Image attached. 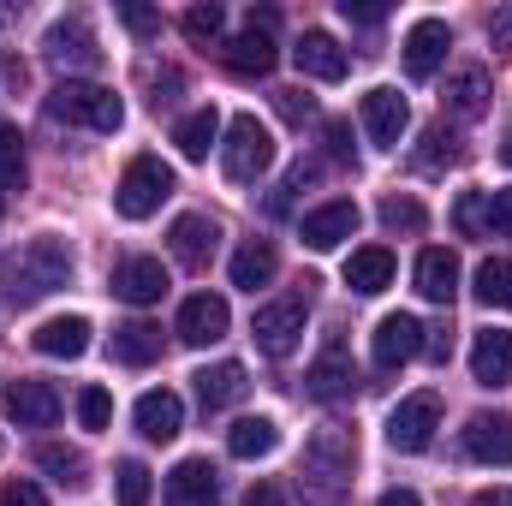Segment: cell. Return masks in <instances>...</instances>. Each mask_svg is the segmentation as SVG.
<instances>
[{
    "mask_svg": "<svg viewBox=\"0 0 512 506\" xmlns=\"http://www.w3.org/2000/svg\"><path fill=\"white\" fill-rule=\"evenodd\" d=\"M66 280H72V251H66V239H48V233L18 245L0 262V298L6 304H36V298L60 292Z\"/></svg>",
    "mask_w": 512,
    "mask_h": 506,
    "instance_id": "6da1fadb",
    "label": "cell"
},
{
    "mask_svg": "<svg viewBox=\"0 0 512 506\" xmlns=\"http://www.w3.org/2000/svg\"><path fill=\"white\" fill-rule=\"evenodd\" d=\"M48 120H66V126L84 131H120L126 126V102L102 84H84V78H60L48 90Z\"/></svg>",
    "mask_w": 512,
    "mask_h": 506,
    "instance_id": "7a4b0ae2",
    "label": "cell"
},
{
    "mask_svg": "<svg viewBox=\"0 0 512 506\" xmlns=\"http://www.w3.org/2000/svg\"><path fill=\"white\" fill-rule=\"evenodd\" d=\"M167 197H173V167H167L161 155H131L126 173H120V185H114V209H120L126 221H149Z\"/></svg>",
    "mask_w": 512,
    "mask_h": 506,
    "instance_id": "3957f363",
    "label": "cell"
},
{
    "mask_svg": "<svg viewBox=\"0 0 512 506\" xmlns=\"http://www.w3.org/2000/svg\"><path fill=\"white\" fill-rule=\"evenodd\" d=\"M352 465H358L352 429H316V435H310V447H304V477L322 489V501H340Z\"/></svg>",
    "mask_w": 512,
    "mask_h": 506,
    "instance_id": "277c9868",
    "label": "cell"
},
{
    "mask_svg": "<svg viewBox=\"0 0 512 506\" xmlns=\"http://www.w3.org/2000/svg\"><path fill=\"white\" fill-rule=\"evenodd\" d=\"M221 167H227V179H233V185H251V179H262V173L274 167V137H268V126H262L256 114H239V120L227 126Z\"/></svg>",
    "mask_w": 512,
    "mask_h": 506,
    "instance_id": "5b68a950",
    "label": "cell"
},
{
    "mask_svg": "<svg viewBox=\"0 0 512 506\" xmlns=\"http://www.w3.org/2000/svg\"><path fill=\"white\" fill-rule=\"evenodd\" d=\"M435 429H441V393H411L387 417V447L393 453H423L435 441Z\"/></svg>",
    "mask_w": 512,
    "mask_h": 506,
    "instance_id": "8992f818",
    "label": "cell"
},
{
    "mask_svg": "<svg viewBox=\"0 0 512 506\" xmlns=\"http://www.w3.org/2000/svg\"><path fill=\"white\" fill-rule=\"evenodd\" d=\"M251 340L262 358H292L298 340H304V298H274L262 304L251 322Z\"/></svg>",
    "mask_w": 512,
    "mask_h": 506,
    "instance_id": "52a82bcc",
    "label": "cell"
},
{
    "mask_svg": "<svg viewBox=\"0 0 512 506\" xmlns=\"http://www.w3.org/2000/svg\"><path fill=\"white\" fill-rule=\"evenodd\" d=\"M6 417L18 423V429H54L60 423V387L54 381H36V376H18L6 381Z\"/></svg>",
    "mask_w": 512,
    "mask_h": 506,
    "instance_id": "ba28073f",
    "label": "cell"
},
{
    "mask_svg": "<svg viewBox=\"0 0 512 506\" xmlns=\"http://www.w3.org/2000/svg\"><path fill=\"white\" fill-rule=\"evenodd\" d=\"M423 322L417 316H405V310H393L376 322V340H370V352H376V370H399V364H411L417 352H423Z\"/></svg>",
    "mask_w": 512,
    "mask_h": 506,
    "instance_id": "9c48e42d",
    "label": "cell"
},
{
    "mask_svg": "<svg viewBox=\"0 0 512 506\" xmlns=\"http://www.w3.org/2000/svg\"><path fill=\"white\" fill-rule=\"evenodd\" d=\"M352 387H358V376H352V358H346V346H340V334L322 346V358L310 364V376H304V393L310 399H322V405H340V399H352Z\"/></svg>",
    "mask_w": 512,
    "mask_h": 506,
    "instance_id": "30bf717a",
    "label": "cell"
},
{
    "mask_svg": "<svg viewBox=\"0 0 512 506\" xmlns=\"http://www.w3.org/2000/svg\"><path fill=\"white\" fill-rule=\"evenodd\" d=\"M358 114H364L370 143H382V149H399V137H405V126H411V108H405V96H399V90H387V84H376V90L358 102Z\"/></svg>",
    "mask_w": 512,
    "mask_h": 506,
    "instance_id": "8fae6325",
    "label": "cell"
},
{
    "mask_svg": "<svg viewBox=\"0 0 512 506\" xmlns=\"http://www.w3.org/2000/svg\"><path fill=\"white\" fill-rule=\"evenodd\" d=\"M447 48H453V30H447L441 18H417V24L405 30V72H411L417 84L435 78L441 60H447Z\"/></svg>",
    "mask_w": 512,
    "mask_h": 506,
    "instance_id": "7c38bea8",
    "label": "cell"
},
{
    "mask_svg": "<svg viewBox=\"0 0 512 506\" xmlns=\"http://www.w3.org/2000/svg\"><path fill=\"white\" fill-rule=\"evenodd\" d=\"M227 298H215V292H191L185 304H179V340L185 346H215V340H227Z\"/></svg>",
    "mask_w": 512,
    "mask_h": 506,
    "instance_id": "4fadbf2b",
    "label": "cell"
},
{
    "mask_svg": "<svg viewBox=\"0 0 512 506\" xmlns=\"http://www.w3.org/2000/svg\"><path fill=\"white\" fill-rule=\"evenodd\" d=\"M167 268H161V256H126L120 268H114V298H126V304H161L167 298Z\"/></svg>",
    "mask_w": 512,
    "mask_h": 506,
    "instance_id": "5bb4252c",
    "label": "cell"
},
{
    "mask_svg": "<svg viewBox=\"0 0 512 506\" xmlns=\"http://www.w3.org/2000/svg\"><path fill=\"white\" fill-rule=\"evenodd\" d=\"M48 60H54L60 72H90V66L102 60L96 30H90L84 18H60V24L48 30Z\"/></svg>",
    "mask_w": 512,
    "mask_h": 506,
    "instance_id": "9a60e30c",
    "label": "cell"
},
{
    "mask_svg": "<svg viewBox=\"0 0 512 506\" xmlns=\"http://www.w3.org/2000/svg\"><path fill=\"white\" fill-rule=\"evenodd\" d=\"M292 60H298L304 78H322V84H340V78L352 72V54H346L328 30H304L298 48H292Z\"/></svg>",
    "mask_w": 512,
    "mask_h": 506,
    "instance_id": "2e32d148",
    "label": "cell"
},
{
    "mask_svg": "<svg viewBox=\"0 0 512 506\" xmlns=\"http://www.w3.org/2000/svg\"><path fill=\"white\" fill-rule=\"evenodd\" d=\"M304 245L310 251H340L352 233H358V203H346V197H334V203H322V209H310L304 215Z\"/></svg>",
    "mask_w": 512,
    "mask_h": 506,
    "instance_id": "e0dca14e",
    "label": "cell"
},
{
    "mask_svg": "<svg viewBox=\"0 0 512 506\" xmlns=\"http://www.w3.org/2000/svg\"><path fill=\"white\" fill-rule=\"evenodd\" d=\"M274 60H280L274 36H268V30H251V24H245L233 42H221V66H227L233 78H268Z\"/></svg>",
    "mask_w": 512,
    "mask_h": 506,
    "instance_id": "ac0fdd59",
    "label": "cell"
},
{
    "mask_svg": "<svg viewBox=\"0 0 512 506\" xmlns=\"http://www.w3.org/2000/svg\"><path fill=\"white\" fill-rule=\"evenodd\" d=\"M221 501V471L209 459H179L167 471V506H215Z\"/></svg>",
    "mask_w": 512,
    "mask_h": 506,
    "instance_id": "d6986e66",
    "label": "cell"
},
{
    "mask_svg": "<svg viewBox=\"0 0 512 506\" xmlns=\"http://www.w3.org/2000/svg\"><path fill=\"white\" fill-rule=\"evenodd\" d=\"M131 417H137V435H143V441H173V435L185 429V399H179L173 387H149Z\"/></svg>",
    "mask_w": 512,
    "mask_h": 506,
    "instance_id": "ffe728a7",
    "label": "cell"
},
{
    "mask_svg": "<svg viewBox=\"0 0 512 506\" xmlns=\"http://www.w3.org/2000/svg\"><path fill=\"white\" fill-rule=\"evenodd\" d=\"M465 453L477 465H512V417L501 411H477L465 423Z\"/></svg>",
    "mask_w": 512,
    "mask_h": 506,
    "instance_id": "44dd1931",
    "label": "cell"
},
{
    "mask_svg": "<svg viewBox=\"0 0 512 506\" xmlns=\"http://www.w3.org/2000/svg\"><path fill=\"white\" fill-rule=\"evenodd\" d=\"M489 72L483 66H459L453 78H447V90H441V108L453 114V120H483L489 114Z\"/></svg>",
    "mask_w": 512,
    "mask_h": 506,
    "instance_id": "7402d4cb",
    "label": "cell"
},
{
    "mask_svg": "<svg viewBox=\"0 0 512 506\" xmlns=\"http://www.w3.org/2000/svg\"><path fill=\"white\" fill-rule=\"evenodd\" d=\"M167 245H173V256H179L185 268H209V256L221 245V227H215L209 215H179L173 233H167Z\"/></svg>",
    "mask_w": 512,
    "mask_h": 506,
    "instance_id": "603a6c76",
    "label": "cell"
},
{
    "mask_svg": "<svg viewBox=\"0 0 512 506\" xmlns=\"http://www.w3.org/2000/svg\"><path fill=\"white\" fill-rule=\"evenodd\" d=\"M197 399H203V411H227V405H239L245 393H251V376H245V364H209V370H197Z\"/></svg>",
    "mask_w": 512,
    "mask_h": 506,
    "instance_id": "cb8c5ba5",
    "label": "cell"
},
{
    "mask_svg": "<svg viewBox=\"0 0 512 506\" xmlns=\"http://www.w3.org/2000/svg\"><path fill=\"white\" fill-rule=\"evenodd\" d=\"M30 346L42 352V358H84L90 352V322L84 316H54V322H42L36 334H30Z\"/></svg>",
    "mask_w": 512,
    "mask_h": 506,
    "instance_id": "d4e9b609",
    "label": "cell"
},
{
    "mask_svg": "<svg viewBox=\"0 0 512 506\" xmlns=\"http://www.w3.org/2000/svg\"><path fill=\"white\" fill-rule=\"evenodd\" d=\"M471 376H477V387H507L512 381V334L507 328L477 334V346H471Z\"/></svg>",
    "mask_w": 512,
    "mask_h": 506,
    "instance_id": "484cf974",
    "label": "cell"
},
{
    "mask_svg": "<svg viewBox=\"0 0 512 506\" xmlns=\"http://www.w3.org/2000/svg\"><path fill=\"white\" fill-rule=\"evenodd\" d=\"M417 292L429 304H453V292H459V256L447 251V245H429V251L417 256Z\"/></svg>",
    "mask_w": 512,
    "mask_h": 506,
    "instance_id": "4316f807",
    "label": "cell"
},
{
    "mask_svg": "<svg viewBox=\"0 0 512 506\" xmlns=\"http://www.w3.org/2000/svg\"><path fill=\"white\" fill-rule=\"evenodd\" d=\"M346 286L358 292V298H376L393 286V251L387 245H364V251L346 256Z\"/></svg>",
    "mask_w": 512,
    "mask_h": 506,
    "instance_id": "83f0119b",
    "label": "cell"
},
{
    "mask_svg": "<svg viewBox=\"0 0 512 506\" xmlns=\"http://www.w3.org/2000/svg\"><path fill=\"white\" fill-rule=\"evenodd\" d=\"M274 274H280V251H274L268 239H251V245H239V251H233V286H239V292L268 286Z\"/></svg>",
    "mask_w": 512,
    "mask_h": 506,
    "instance_id": "f1b7e54d",
    "label": "cell"
},
{
    "mask_svg": "<svg viewBox=\"0 0 512 506\" xmlns=\"http://www.w3.org/2000/svg\"><path fill=\"white\" fill-rule=\"evenodd\" d=\"M274 447H280V423L274 417H239L227 429V453L233 459H268Z\"/></svg>",
    "mask_w": 512,
    "mask_h": 506,
    "instance_id": "f546056e",
    "label": "cell"
},
{
    "mask_svg": "<svg viewBox=\"0 0 512 506\" xmlns=\"http://www.w3.org/2000/svg\"><path fill=\"white\" fill-rule=\"evenodd\" d=\"M114 358L131 364V370L155 364V358H161V328H155V322H120V328H114Z\"/></svg>",
    "mask_w": 512,
    "mask_h": 506,
    "instance_id": "4dcf8cb0",
    "label": "cell"
},
{
    "mask_svg": "<svg viewBox=\"0 0 512 506\" xmlns=\"http://www.w3.org/2000/svg\"><path fill=\"white\" fill-rule=\"evenodd\" d=\"M215 137H221V114H215V108H197V114H185V120L173 126V143H179L185 161H209Z\"/></svg>",
    "mask_w": 512,
    "mask_h": 506,
    "instance_id": "1f68e13d",
    "label": "cell"
},
{
    "mask_svg": "<svg viewBox=\"0 0 512 506\" xmlns=\"http://www.w3.org/2000/svg\"><path fill=\"white\" fill-rule=\"evenodd\" d=\"M459 155H465V149H459V131H447V120H435V126L417 137V155H411V167H417V173H447Z\"/></svg>",
    "mask_w": 512,
    "mask_h": 506,
    "instance_id": "d6a6232c",
    "label": "cell"
},
{
    "mask_svg": "<svg viewBox=\"0 0 512 506\" xmlns=\"http://www.w3.org/2000/svg\"><path fill=\"white\" fill-rule=\"evenodd\" d=\"M477 304H489V310H512V262L507 256H489V262H477Z\"/></svg>",
    "mask_w": 512,
    "mask_h": 506,
    "instance_id": "836d02e7",
    "label": "cell"
},
{
    "mask_svg": "<svg viewBox=\"0 0 512 506\" xmlns=\"http://www.w3.org/2000/svg\"><path fill=\"white\" fill-rule=\"evenodd\" d=\"M36 465H42V471H48L60 489H78V483H90V477H84L90 465H84V453H78V447H60V441H48V447H36Z\"/></svg>",
    "mask_w": 512,
    "mask_h": 506,
    "instance_id": "e575fe53",
    "label": "cell"
},
{
    "mask_svg": "<svg viewBox=\"0 0 512 506\" xmlns=\"http://www.w3.org/2000/svg\"><path fill=\"white\" fill-rule=\"evenodd\" d=\"M179 30H185V36H191L197 48H209V42H221V30H227V12H221L215 0H197V6H185Z\"/></svg>",
    "mask_w": 512,
    "mask_h": 506,
    "instance_id": "d590c367",
    "label": "cell"
},
{
    "mask_svg": "<svg viewBox=\"0 0 512 506\" xmlns=\"http://www.w3.org/2000/svg\"><path fill=\"white\" fill-rule=\"evenodd\" d=\"M382 227H387V233H423V227H429V215H423V203H417V197H382Z\"/></svg>",
    "mask_w": 512,
    "mask_h": 506,
    "instance_id": "8d00e7d4",
    "label": "cell"
},
{
    "mask_svg": "<svg viewBox=\"0 0 512 506\" xmlns=\"http://www.w3.org/2000/svg\"><path fill=\"white\" fill-rule=\"evenodd\" d=\"M114 495H120V506H149V465H143V459H120Z\"/></svg>",
    "mask_w": 512,
    "mask_h": 506,
    "instance_id": "74e56055",
    "label": "cell"
},
{
    "mask_svg": "<svg viewBox=\"0 0 512 506\" xmlns=\"http://www.w3.org/2000/svg\"><path fill=\"white\" fill-rule=\"evenodd\" d=\"M24 185V137L18 126H0V191H18Z\"/></svg>",
    "mask_w": 512,
    "mask_h": 506,
    "instance_id": "f35d334b",
    "label": "cell"
},
{
    "mask_svg": "<svg viewBox=\"0 0 512 506\" xmlns=\"http://www.w3.org/2000/svg\"><path fill=\"white\" fill-rule=\"evenodd\" d=\"M453 227H459L465 239H483V233H489V191H465L459 209H453Z\"/></svg>",
    "mask_w": 512,
    "mask_h": 506,
    "instance_id": "ab89813d",
    "label": "cell"
},
{
    "mask_svg": "<svg viewBox=\"0 0 512 506\" xmlns=\"http://www.w3.org/2000/svg\"><path fill=\"white\" fill-rule=\"evenodd\" d=\"M78 423L84 429H108L114 423V393L108 387H84L78 393Z\"/></svg>",
    "mask_w": 512,
    "mask_h": 506,
    "instance_id": "60d3db41",
    "label": "cell"
},
{
    "mask_svg": "<svg viewBox=\"0 0 512 506\" xmlns=\"http://www.w3.org/2000/svg\"><path fill=\"white\" fill-rule=\"evenodd\" d=\"M143 78H149V90H155L149 102H155V108H173V96H179V84H185V78H179L173 66H161V72H155L149 60H143Z\"/></svg>",
    "mask_w": 512,
    "mask_h": 506,
    "instance_id": "b9f144b4",
    "label": "cell"
},
{
    "mask_svg": "<svg viewBox=\"0 0 512 506\" xmlns=\"http://www.w3.org/2000/svg\"><path fill=\"white\" fill-rule=\"evenodd\" d=\"M0 506H48V495H42L30 477H6V483H0Z\"/></svg>",
    "mask_w": 512,
    "mask_h": 506,
    "instance_id": "7bdbcfd3",
    "label": "cell"
},
{
    "mask_svg": "<svg viewBox=\"0 0 512 506\" xmlns=\"http://www.w3.org/2000/svg\"><path fill=\"white\" fill-rule=\"evenodd\" d=\"M120 18H126L131 36H143V42L161 30V12H155V6H137V0H126V6H120Z\"/></svg>",
    "mask_w": 512,
    "mask_h": 506,
    "instance_id": "ee69618b",
    "label": "cell"
},
{
    "mask_svg": "<svg viewBox=\"0 0 512 506\" xmlns=\"http://www.w3.org/2000/svg\"><path fill=\"white\" fill-rule=\"evenodd\" d=\"M274 108H280V120H292V126H304V120L316 114V102H310L304 90H274Z\"/></svg>",
    "mask_w": 512,
    "mask_h": 506,
    "instance_id": "f6af8a7d",
    "label": "cell"
},
{
    "mask_svg": "<svg viewBox=\"0 0 512 506\" xmlns=\"http://www.w3.org/2000/svg\"><path fill=\"white\" fill-rule=\"evenodd\" d=\"M340 12H346L352 24H364V30H376L387 18V6H376V0H340Z\"/></svg>",
    "mask_w": 512,
    "mask_h": 506,
    "instance_id": "bcb514c9",
    "label": "cell"
},
{
    "mask_svg": "<svg viewBox=\"0 0 512 506\" xmlns=\"http://www.w3.org/2000/svg\"><path fill=\"white\" fill-rule=\"evenodd\" d=\"M489 233H512V185L489 191Z\"/></svg>",
    "mask_w": 512,
    "mask_h": 506,
    "instance_id": "7dc6e473",
    "label": "cell"
},
{
    "mask_svg": "<svg viewBox=\"0 0 512 506\" xmlns=\"http://www.w3.org/2000/svg\"><path fill=\"white\" fill-rule=\"evenodd\" d=\"M423 358H429V364H447V358H453V328H429V334H423Z\"/></svg>",
    "mask_w": 512,
    "mask_h": 506,
    "instance_id": "c3c4849f",
    "label": "cell"
},
{
    "mask_svg": "<svg viewBox=\"0 0 512 506\" xmlns=\"http://www.w3.org/2000/svg\"><path fill=\"white\" fill-rule=\"evenodd\" d=\"M322 137H328V155H334V161H352V131H346V120H328Z\"/></svg>",
    "mask_w": 512,
    "mask_h": 506,
    "instance_id": "681fc988",
    "label": "cell"
},
{
    "mask_svg": "<svg viewBox=\"0 0 512 506\" xmlns=\"http://www.w3.org/2000/svg\"><path fill=\"white\" fill-rule=\"evenodd\" d=\"M489 42H495L501 54H507V48H512V6H501V12L489 18Z\"/></svg>",
    "mask_w": 512,
    "mask_h": 506,
    "instance_id": "f907efd6",
    "label": "cell"
},
{
    "mask_svg": "<svg viewBox=\"0 0 512 506\" xmlns=\"http://www.w3.org/2000/svg\"><path fill=\"white\" fill-rule=\"evenodd\" d=\"M245 506H286V489H280V483H251Z\"/></svg>",
    "mask_w": 512,
    "mask_h": 506,
    "instance_id": "816d5d0a",
    "label": "cell"
},
{
    "mask_svg": "<svg viewBox=\"0 0 512 506\" xmlns=\"http://www.w3.org/2000/svg\"><path fill=\"white\" fill-rule=\"evenodd\" d=\"M471 506H512V489H483V495H471Z\"/></svg>",
    "mask_w": 512,
    "mask_h": 506,
    "instance_id": "f5cc1de1",
    "label": "cell"
},
{
    "mask_svg": "<svg viewBox=\"0 0 512 506\" xmlns=\"http://www.w3.org/2000/svg\"><path fill=\"white\" fill-rule=\"evenodd\" d=\"M376 506H423V501H417L411 489H387V495H382V501H376Z\"/></svg>",
    "mask_w": 512,
    "mask_h": 506,
    "instance_id": "db71d44e",
    "label": "cell"
},
{
    "mask_svg": "<svg viewBox=\"0 0 512 506\" xmlns=\"http://www.w3.org/2000/svg\"><path fill=\"white\" fill-rule=\"evenodd\" d=\"M501 161L512 167V120H507V131H501Z\"/></svg>",
    "mask_w": 512,
    "mask_h": 506,
    "instance_id": "11a10c76",
    "label": "cell"
},
{
    "mask_svg": "<svg viewBox=\"0 0 512 506\" xmlns=\"http://www.w3.org/2000/svg\"><path fill=\"white\" fill-rule=\"evenodd\" d=\"M0 209H6V203H0Z\"/></svg>",
    "mask_w": 512,
    "mask_h": 506,
    "instance_id": "9f6ffc18",
    "label": "cell"
}]
</instances>
